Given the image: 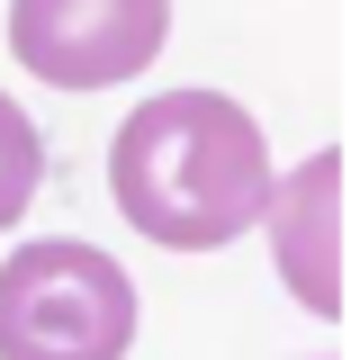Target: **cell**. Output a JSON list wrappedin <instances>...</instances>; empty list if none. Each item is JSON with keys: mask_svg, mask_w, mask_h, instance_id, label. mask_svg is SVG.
<instances>
[{"mask_svg": "<svg viewBox=\"0 0 351 360\" xmlns=\"http://www.w3.org/2000/svg\"><path fill=\"white\" fill-rule=\"evenodd\" d=\"M333 180L343 162L333 153H307L288 180H270V252L288 270V288L307 297L315 315H333Z\"/></svg>", "mask_w": 351, "mask_h": 360, "instance_id": "4", "label": "cell"}, {"mask_svg": "<svg viewBox=\"0 0 351 360\" xmlns=\"http://www.w3.org/2000/svg\"><path fill=\"white\" fill-rule=\"evenodd\" d=\"M37 180H45V135L27 127V108H18V99H0V225L27 217Z\"/></svg>", "mask_w": 351, "mask_h": 360, "instance_id": "5", "label": "cell"}, {"mask_svg": "<svg viewBox=\"0 0 351 360\" xmlns=\"http://www.w3.org/2000/svg\"><path fill=\"white\" fill-rule=\"evenodd\" d=\"M172 37V0H9V54L54 90L135 82Z\"/></svg>", "mask_w": 351, "mask_h": 360, "instance_id": "3", "label": "cell"}, {"mask_svg": "<svg viewBox=\"0 0 351 360\" xmlns=\"http://www.w3.org/2000/svg\"><path fill=\"white\" fill-rule=\"evenodd\" d=\"M135 279L99 243H18L0 262V360H127Z\"/></svg>", "mask_w": 351, "mask_h": 360, "instance_id": "2", "label": "cell"}, {"mask_svg": "<svg viewBox=\"0 0 351 360\" xmlns=\"http://www.w3.org/2000/svg\"><path fill=\"white\" fill-rule=\"evenodd\" d=\"M117 217L172 252H217L270 207V144L225 90H153L108 144Z\"/></svg>", "mask_w": 351, "mask_h": 360, "instance_id": "1", "label": "cell"}]
</instances>
